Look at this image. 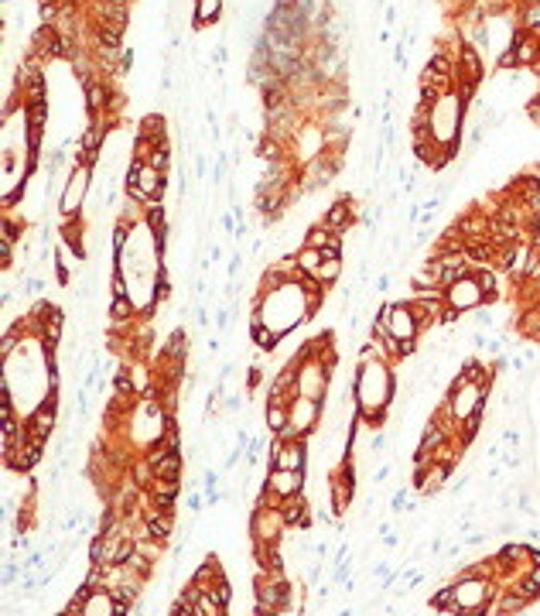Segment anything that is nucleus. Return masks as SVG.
<instances>
[{
    "instance_id": "nucleus-1",
    "label": "nucleus",
    "mask_w": 540,
    "mask_h": 616,
    "mask_svg": "<svg viewBox=\"0 0 540 616\" xmlns=\"http://www.w3.org/2000/svg\"><path fill=\"white\" fill-rule=\"evenodd\" d=\"M126 189L137 196V199H151V203H158L161 196H165V171H158L154 164H144L133 161L130 164V175H126Z\"/></svg>"
},
{
    "instance_id": "nucleus-2",
    "label": "nucleus",
    "mask_w": 540,
    "mask_h": 616,
    "mask_svg": "<svg viewBox=\"0 0 540 616\" xmlns=\"http://www.w3.org/2000/svg\"><path fill=\"white\" fill-rule=\"evenodd\" d=\"M445 294H448V305H455L458 312H465V308H472V305L486 301V291L479 287L475 274H465L461 281L448 285V287H445Z\"/></svg>"
},
{
    "instance_id": "nucleus-3",
    "label": "nucleus",
    "mask_w": 540,
    "mask_h": 616,
    "mask_svg": "<svg viewBox=\"0 0 540 616\" xmlns=\"http://www.w3.org/2000/svg\"><path fill=\"white\" fill-rule=\"evenodd\" d=\"M301 487H304V469H270L263 493H274V496L288 500L294 493H301Z\"/></svg>"
},
{
    "instance_id": "nucleus-4",
    "label": "nucleus",
    "mask_w": 540,
    "mask_h": 616,
    "mask_svg": "<svg viewBox=\"0 0 540 616\" xmlns=\"http://www.w3.org/2000/svg\"><path fill=\"white\" fill-rule=\"evenodd\" d=\"M417 329H420V322H417V315L407 305L386 308V332H383V339H386V335H393V339H414Z\"/></svg>"
},
{
    "instance_id": "nucleus-5",
    "label": "nucleus",
    "mask_w": 540,
    "mask_h": 616,
    "mask_svg": "<svg viewBox=\"0 0 540 616\" xmlns=\"http://www.w3.org/2000/svg\"><path fill=\"white\" fill-rule=\"evenodd\" d=\"M448 473H452V466H445V462H431V466H420L417 469V487L420 493H438L445 487V480H448Z\"/></svg>"
},
{
    "instance_id": "nucleus-6",
    "label": "nucleus",
    "mask_w": 540,
    "mask_h": 616,
    "mask_svg": "<svg viewBox=\"0 0 540 616\" xmlns=\"http://www.w3.org/2000/svg\"><path fill=\"white\" fill-rule=\"evenodd\" d=\"M325 380H329V367H308L301 377H297V394H301V397H315V401H322Z\"/></svg>"
},
{
    "instance_id": "nucleus-7",
    "label": "nucleus",
    "mask_w": 540,
    "mask_h": 616,
    "mask_svg": "<svg viewBox=\"0 0 540 616\" xmlns=\"http://www.w3.org/2000/svg\"><path fill=\"white\" fill-rule=\"evenodd\" d=\"M83 192H85V164H79L76 175H72V182H69V192H65V199H62V216H76V212H79Z\"/></svg>"
},
{
    "instance_id": "nucleus-8",
    "label": "nucleus",
    "mask_w": 540,
    "mask_h": 616,
    "mask_svg": "<svg viewBox=\"0 0 540 616\" xmlns=\"http://www.w3.org/2000/svg\"><path fill=\"white\" fill-rule=\"evenodd\" d=\"M349 223H352V209H349V196H342V199L325 212V226H329L332 233H345Z\"/></svg>"
},
{
    "instance_id": "nucleus-9",
    "label": "nucleus",
    "mask_w": 540,
    "mask_h": 616,
    "mask_svg": "<svg viewBox=\"0 0 540 616\" xmlns=\"http://www.w3.org/2000/svg\"><path fill=\"white\" fill-rule=\"evenodd\" d=\"M171 528H174V521H171L167 510H158V514L147 517V537L151 541H165L167 534H171Z\"/></svg>"
},
{
    "instance_id": "nucleus-10",
    "label": "nucleus",
    "mask_w": 540,
    "mask_h": 616,
    "mask_svg": "<svg viewBox=\"0 0 540 616\" xmlns=\"http://www.w3.org/2000/svg\"><path fill=\"white\" fill-rule=\"evenodd\" d=\"M51 425H55V411L51 404H44L35 418H31V425H28V435L31 439H48V432H51Z\"/></svg>"
},
{
    "instance_id": "nucleus-11",
    "label": "nucleus",
    "mask_w": 540,
    "mask_h": 616,
    "mask_svg": "<svg viewBox=\"0 0 540 616\" xmlns=\"http://www.w3.org/2000/svg\"><path fill=\"white\" fill-rule=\"evenodd\" d=\"M465 253H468V260H475V264H489V260H496V244H489V240H468V244H465Z\"/></svg>"
},
{
    "instance_id": "nucleus-12",
    "label": "nucleus",
    "mask_w": 540,
    "mask_h": 616,
    "mask_svg": "<svg viewBox=\"0 0 540 616\" xmlns=\"http://www.w3.org/2000/svg\"><path fill=\"white\" fill-rule=\"evenodd\" d=\"M281 517H284V524H304V500H301V493H294V496H288L281 503Z\"/></svg>"
},
{
    "instance_id": "nucleus-13",
    "label": "nucleus",
    "mask_w": 540,
    "mask_h": 616,
    "mask_svg": "<svg viewBox=\"0 0 540 616\" xmlns=\"http://www.w3.org/2000/svg\"><path fill=\"white\" fill-rule=\"evenodd\" d=\"M120 41H124V24H113V21L99 24V45L103 48H120Z\"/></svg>"
},
{
    "instance_id": "nucleus-14",
    "label": "nucleus",
    "mask_w": 540,
    "mask_h": 616,
    "mask_svg": "<svg viewBox=\"0 0 540 616\" xmlns=\"http://www.w3.org/2000/svg\"><path fill=\"white\" fill-rule=\"evenodd\" d=\"M318 260H325L322 250H318V246H304V250L297 253V271L311 274V271H318Z\"/></svg>"
},
{
    "instance_id": "nucleus-15",
    "label": "nucleus",
    "mask_w": 540,
    "mask_h": 616,
    "mask_svg": "<svg viewBox=\"0 0 540 616\" xmlns=\"http://www.w3.org/2000/svg\"><path fill=\"white\" fill-rule=\"evenodd\" d=\"M267 425H270V432H284L288 428V411L281 408V401H270V408H267Z\"/></svg>"
},
{
    "instance_id": "nucleus-16",
    "label": "nucleus",
    "mask_w": 540,
    "mask_h": 616,
    "mask_svg": "<svg viewBox=\"0 0 540 616\" xmlns=\"http://www.w3.org/2000/svg\"><path fill=\"white\" fill-rule=\"evenodd\" d=\"M335 233L322 223V226H315V230H308V240H304V246H318V250H325V246H332L335 240H332Z\"/></svg>"
},
{
    "instance_id": "nucleus-17",
    "label": "nucleus",
    "mask_w": 540,
    "mask_h": 616,
    "mask_svg": "<svg viewBox=\"0 0 540 616\" xmlns=\"http://www.w3.org/2000/svg\"><path fill=\"white\" fill-rule=\"evenodd\" d=\"M154 496V507L158 510H174V500H178V483H167V487H161L158 493H151Z\"/></svg>"
},
{
    "instance_id": "nucleus-18",
    "label": "nucleus",
    "mask_w": 540,
    "mask_h": 616,
    "mask_svg": "<svg viewBox=\"0 0 540 616\" xmlns=\"http://www.w3.org/2000/svg\"><path fill=\"white\" fill-rule=\"evenodd\" d=\"M208 592H212V599L219 603V610L226 613V610H229V603H233V589H229V582H226V578H215V585H212Z\"/></svg>"
},
{
    "instance_id": "nucleus-19",
    "label": "nucleus",
    "mask_w": 540,
    "mask_h": 616,
    "mask_svg": "<svg viewBox=\"0 0 540 616\" xmlns=\"http://www.w3.org/2000/svg\"><path fill=\"white\" fill-rule=\"evenodd\" d=\"M338 274H342V264H338V260H325V264L315 271L318 285H332V281H338Z\"/></svg>"
},
{
    "instance_id": "nucleus-20",
    "label": "nucleus",
    "mask_w": 540,
    "mask_h": 616,
    "mask_svg": "<svg viewBox=\"0 0 540 616\" xmlns=\"http://www.w3.org/2000/svg\"><path fill=\"white\" fill-rule=\"evenodd\" d=\"M85 103H89V110H103V103H106V96H103V89H99V82L89 79L85 86Z\"/></svg>"
},
{
    "instance_id": "nucleus-21",
    "label": "nucleus",
    "mask_w": 540,
    "mask_h": 616,
    "mask_svg": "<svg viewBox=\"0 0 540 616\" xmlns=\"http://www.w3.org/2000/svg\"><path fill=\"white\" fill-rule=\"evenodd\" d=\"M219 17V0H199V24H212Z\"/></svg>"
},
{
    "instance_id": "nucleus-22",
    "label": "nucleus",
    "mask_w": 540,
    "mask_h": 616,
    "mask_svg": "<svg viewBox=\"0 0 540 616\" xmlns=\"http://www.w3.org/2000/svg\"><path fill=\"white\" fill-rule=\"evenodd\" d=\"M274 339H277L274 332H267V326H260V322L253 319V342H260L263 349H270V346H274Z\"/></svg>"
},
{
    "instance_id": "nucleus-23",
    "label": "nucleus",
    "mask_w": 540,
    "mask_h": 616,
    "mask_svg": "<svg viewBox=\"0 0 540 616\" xmlns=\"http://www.w3.org/2000/svg\"><path fill=\"white\" fill-rule=\"evenodd\" d=\"M475 281H479V287L486 291V301L496 294V274H493V271H479V274H475Z\"/></svg>"
},
{
    "instance_id": "nucleus-24",
    "label": "nucleus",
    "mask_w": 540,
    "mask_h": 616,
    "mask_svg": "<svg viewBox=\"0 0 540 616\" xmlns=\"http://www.w3.org/2000/svg\"><path fill=\"white\" fill-rule=\"evenodd\" d=\"M130 301H126V294H113V308H110V315L113 319H130Z\"/></svg>"
},
{
    "instance_id": "nucleus-25",
    "label": "nucleus",
    "mask_w": 540,
    "mask_h": 616,
    "mask_svg": "<svg viewBox=\"0 0 540 616\" xmlns=\"http://www.w3.org/2000/svg\"><path fill=\"white\" fill-rule=\"evenodd\" d=\"M99 141H103V137H99V127H89V130H85V137H83V151H85V158H89V155H96Z\"/></svg>"
},
{
    "instance_id": "nucleus-26",
    "label": "nucleus",
    "mask_w": 540,
    "mask_h": 616,
    "mask_svg": "<svg viewBox=\"0 0 540 616\" xmlns=\"http://www.w3.org/2000/svg\"><path fill=\"white\" fill-rule=\"evenodd\" d=\"M147 223L154 226V233H158V244H161V240H165V212H161L158 205H154V209L147 212Z\"/></svg>"
},
{
    "instance_id": "nucleus-27",
    "label": "nucleus",
    "mask_w": 540,
    "mask_h": 616,
    "mask_svg": "<svg viewBox=\"0 0 540 616\" xmlns=\"http://www.w3.org/2000/svg\"><path fill=\"white\" fill-rule=\"evenodd\" d=\"M349 490H352V483H338V487L332 490L335 510H345V503H349Z\"/></svg>"
},
{
    "instance_id": "nucleus-28",
    "label": "nucleus",
    "mask_w": 540,
    "mask_h": 616,
    "mask_svg": "<svg viewBox=\"0 0 540 616\" xmlns=\"http://www.w3.org/2000/svg\"><path fill=\"white\" fill-rule=\"evenodd\" d=\"M151 164H154L158 171H167V144H158V148H154V155H151Z\"/></svg>"
},
{
    "instance_id": "nucleus-29",
    "label": "nucleus",
    "mask_w": 540,
    "mask_h": 616,
    "mask_svg": "<svg viewBox=\"0 0 540 616\" xmlns=\"http://www.w3.org/2000/svg\"><path fill=\"white\" fill-rule=\"evenodd\" d=\"M113 387H117V394H120V397H126V394H130V387H133V384H130V377H126L124 370H120V373H117V377H113Z\"/></svg>"
},
{
    "instance_id": "nucleus-30",
    "label": "nucleus",
    "mask_w": 540,
    "mask_h": 616,
    "mask_svg": "<svg viewBox=\"0 0 540 616\" xmlns=\"http://www.w3.org/2000/svg\"><path fill=\"white\" fill-rule=\"evenodd\" d=\"M167 349H171L174 356H185V335H181V332H171V342H167Z\"/></svg>"
},
{
    "instance_id": "nucleus-31",
    "label": "nucleus",
    "mask_w": 540,
    "mask_h": 616,
    "mask_svg": "<svg viewBox=\"0 0 540 616\" xmlns=\"http://www.w3.org/2000/svg\"><path fill=\"white\" fill-rule=\"evenodd\" d=\"M14 578H17V569H14V565H7V569H3V585H10Z\"/></svg>"
},
{
    "instance_id": "nucleus-32",
    "label": "nucleus",
    "mask_w": 540,
    "mask_h": 616,
    "mask_svg": "<svg viewBox=\"0 0 540 616\" xmlns=\"http://www.w3.org/2000/svg\"><path fill=\"white\" fill-rule=\"evenodd\" d=\"M42 14H44V21H51V17H55V3H44Z\"/></svg>"
}]
</instances>
